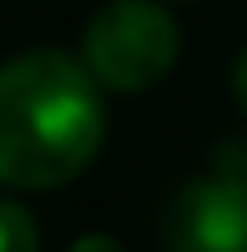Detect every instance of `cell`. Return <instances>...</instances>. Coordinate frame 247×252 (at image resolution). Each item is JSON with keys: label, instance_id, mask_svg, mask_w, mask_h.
<instances>
[{"label": "cell", "instance_id": "cell-1", "mask_svg": "<svg viewBox=\"0 0 247 252\" xmlns=\"http://www.w3.org/2000/svg\"><path fill=\"white\" fill-rule=\"evenodd\" d=\"M103 83L83 57L21 52L0 67V186L57 190L103 144Z\"/></svg>", "mask_w": 247, "mask_h": 252}, {"label": "cell", "instance_id": "cell-2", "mask_svg": "<svg viewBox=\"0 0 247 252\" xmlns=\"http://www.w3.org/2000/svg\"><path fill=\"white\" fill-rule=\"evenodd\" d=\"M181 57V31L154 0H108L83 31V62L108 93H144Z\"/></svg>", "mask_w": 247, "mask_h": 252}, {"label": "cell", "instance_id": "cell-3", "mask_svg": "<svg viewBox=\"0 0 247 252\" xmlns=\"http://www.w3.org/2000/svg\"><path fill=\"white\" fill-rule=\"evenodd\" d=\"M165 252H247V170L221 165L175 190L160 221Z\"/></svg>", "mask_w": 247, "mask_h": 252}, {"label": "cell", "instance_id": "cell-4", "mask_svg": "<svg viewBox=\"0 0 247 252\" xmlns=\"http://www.w3.org/2000/svg\"><path fill=\"white\" fill-rule=\"evenodd\" d=\"M0 252H41L36 247V221L5 196H0Z\"/></svg>", "mask_w": 247, "mask_h": 252}, {"label": "cell", "instance_id": "cell-5", "mask_svg": "<svg viewBox=\"0 0 247 252\" xmlns=\"http://www.w3.org/2000/svg\"><path fill=\"white\" fill-rule=\"evenodd\" d=\"M72 252H124L114 237H103V232H93V237H77L72 242Z\"/></svg>", "mask_w": 247, "mask_h": 252}, {"label": "cell", "instance_id": "cell-6", "mask_svg": "<svg viewBox=\"0 0 247 252\" xmlns=\"http://www.w3.org/2000/svg\"><path fill=\"white\" fill-rule=\"evenodd\" d=\"M232 93H237V103L247 108V47L237 52V62H232Z\"/></svg>", "mask_w": 247, "mask_h": 252}]
</instances>
